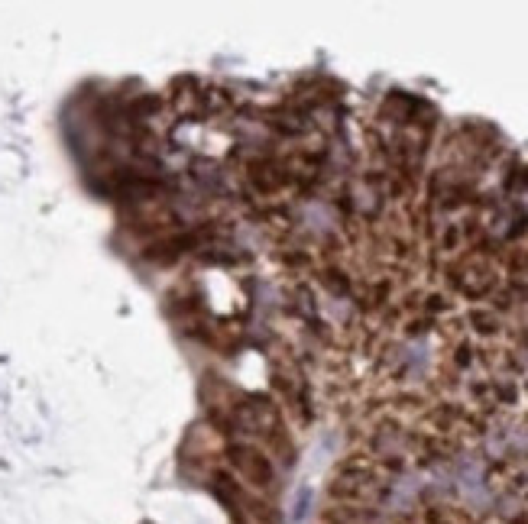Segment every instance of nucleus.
Instances as JSON below:
<instances>
[{"instance_id": "nucleus-1", "label": "nucleus", "mask_w": 528, "mask_h": 524, "mask_svg": "<svg viewBox=\"0 0 528 524\" xmlns=\"http://www.w3.org/2000/svg\"><path fill=\"white\" fill-rule=\"evenodd\" d=\"M224 463L240 479V486L250 489V492L269 495L276 489V463H272V456L260 443H250V441L224 443Z\"/></svg>"}]
</instances>
